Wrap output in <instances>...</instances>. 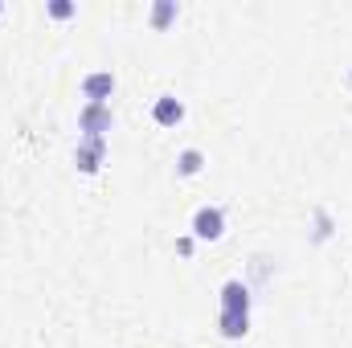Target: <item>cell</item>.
<instances>
[{
    "label": "cell",
    "mask_w": 352,
    "mask_h": 348,
    "mask_svg": "<svg viewBox=\"0 0 352 348\" xmlns=\"http://www.w3.org/2000/svg\"><path fill=\"white\" fill-rule=\"evenodd\" d=\"M192 234H197L201 242H217V238L226 234V217H221V209H213V205L197 209V213H192Z\"/></svg>",
    "instance_id": "cell-1"
},
{
    "label": "cell",
    "mask_w": 352,
    "mask_h": 348,
    "mask_svg": "<svg viewBox=\"0 0 352 348\" xmlns=\"http://www.w3.org/2000/svg\"><path fill=\"white\" fill-rule=\"evenodd\" d=\"M78 123H82L87 140H102V131H111V111H107V107H98V102H87Z\"/></svg>",
    "instance_id": "cell-2"
},
{
    "label": "cell",
    "mask_w": 352,
    "mask_h": 348,
    "mask_svg": "<svg viewBox=\"0 0 352 348\" xmlns=\"http://www.w3.org/2000/svg\"><path fill=\"white\" fill-rule=\"evenodd\" d=\"M102 156H107V135L102 140H82V148H78V168L82 173H98V164H102Z\"/></svg>",
    "instance_id": "cell-3"
},
{
    "label": "cell",
    "mask_w": 352,
    "mask_h": 348,
    "mask_svg": "<svg viewBox=\"0 0 352 348\" xmlns=\"http://www.w3.org/2000/svg\"><path fill=\"white\" fill-rule=\"evenodd\" d=\"M152 115H156L160 127H176V123L184 119V102L173 98V94H164V98H156V111H152Z\"/></svg>",
    "instance_id": "cell-4"
},
{
    "label": "cell",
    "mask_w": 352,
    "mask_h": 348,
    "mask_svg": "<svg viewBox=\"0 0 352 348\" xmlns=\"http://www.w3.org/2000/svg\"><path fill=\"white\" fill-rule=\"evenodd\" d=\"M111 90H115V78H111L107 70L87 74V83H82V94H87L90 102H98V107H102V98H111Z\"/></svg>",
    "instance_id": "cell-5"
},
{
    "label": "cell",
    "mask_w": 352,
    "mask_h": 348,
    "mask_svg": "<svg viewBox=\"0 0 352 348\" xmlns=\"http://www.w3.org/2000/svg\"><path fill=\"white\" fill-rule=\"evenodd\" d=\"M221 312H250V291L242 283H226L221 287Z\"/></svg>",
    "instance_id": "cell-6"
},
{
    "label": "cell",
    "mask_w": 352,
    "mask_h": 348,
    "mask_svg": "<svg viewBox=\"0 0 352 348\" xmlns=\"http://www.w3.org/2000/svg\"><path fill=\"white\" fill-rule=\"evenodd\" d=\"M246 328H250V312H221V336L238 340L246 336Z\"/></svg>",
    "instance_id": "cell-7"
},
{
    "label": "cell",
    "mask_w": 352,
    "mask_h": 348,
    "mask_svg": "<svg viewBox=\"0 0 352 348\" xmlns=\"http://www.w3.org/2000/svg\"><path fill=\"white\" fill-rule=\"evenodd\" d=\"M201 164H205V156H201L197 148H184V152L176 156V173L180 176H197L201 173Z\"/></svg>",
    "instance_id": "cell-8"
},
{
    "label": "cell",
    "mask_w": 352,
    "mask_h": 348,
    "mask_svg": "<svg viewBox=\"0 0 352 348\" xmlns=\"http://www.w3.org/2000/svg\"><path fill=\"white\" fill-rule=\"evenodd\" d=\"M173 17H176V4H173V0H164V4H156V12H152V25H156V29H164Z\"/></svg>",
    "instance_id": "cell-9"
},
{
    "label": "cell",
    "mask_w": 352,
    "mask_h": 348,
    "mask_svg": "<svg viewBox=\"0 0 352 348\" xmlns=\"http://www.w3.org/2000/svg\"><path fill=\"white\" fill-rule=\"evenodd\" d=\"M50 12H54V17H70V12H74V4H62V0H58V4H50Z\"/></svg>",
    "instance_id": "cell-10"
}]
</instances>
